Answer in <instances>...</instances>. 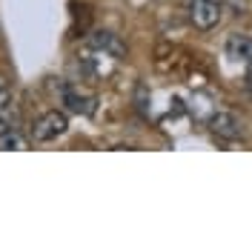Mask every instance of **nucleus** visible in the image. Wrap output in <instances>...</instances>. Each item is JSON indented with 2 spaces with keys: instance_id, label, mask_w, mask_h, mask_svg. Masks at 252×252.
Listing matches in <instances>:
<instances>
[{
  "instance_id": "obj_6",
  "label": "nucleus",
  "mask_w": 252,
  "mask_h": 252,
  "mask_svg": "<svg viewBox=\"0 0 252 252\" xmlns=\"http://www.w3.org/2000/svg\"><path fill=\"white\" fill-rule=\"evenodd\" d=\"M63 100H66V106L72 112H80V115H92L94 112V97H86V94L75 92V89H66Z\"/></svg>"
},
{
  "instance_id": "obj_5",
  "label": "nucleus",
  "mask_w": 252,
  "mask_h": 252,
  "mask_svg": "<svg viewBox=\"0 0 252 252\" xmlns=\"http://www.w3.org/2000/svg\"><path fill=\"white\" fill-rule=\"evenodd\" d=\"M226 55L232 58V61H252V37L247 34H229V40H226Z\"/></svg>"
},
{
  "instance_id": "obj_4",
  "label": "nucleus",
  "mask_w": 252,
  "mask_h": 252,
  "mask_svg": "<svg viewBox=\"0 0 252 252\" xmlns=\"http://www.w3.org/2000/svg\"><path fill=\"white\" fill-rule=\"evenodd\" d=\"M89 43H92V49H97V52H109L112 58H124L126 55V46L118 40V34H112V32H94L92 37H89Z\"/></svg>"
},
{
  "instance_id": "obj_9",
  "label": "nucleus",
  "mask_w": 252,
  "mask_h": 252,
  "mask_svg": "<svg viewBox=\"0 0 252 252\" xmlns=\"http://www.w3.org/2000/svg\"><path fill=\"white\" fill-rule=\"evenodd\" d=\"M6 106H12V86L0 78V109H6Z\"/></svg>"
},
{
  "instance_id": "obj_8",
  "label": "nucleus",
  "mask_w": 252,
  "mask_h": 252,
  "mask_svg": "<svg viewBox=\"0 0 252 252\" xmlns=\"http://www.w3.org/2000/svg\"><path fill=\"white\" fill-rule=\"evenodd\" d=\"M9 129H20V115L15 106L0 109V132H9Z\"/></svg>"
},
{
  "instance_id": "obj_7",
  "label": "nucleus",
  "mask_w": 252,
  "mask_h": 252,
  "mask_svg": "<svg viewBox=\"0 0 252 252\" xmlns=\"http://www.w3.org/2000/svg\"><path fill=\"white\" fill-rule=\"evenodd\" d=\"M0 149H26V141H23L20 129H9V132H0Z\"/></svg>"
},
{
  "instance_id": "obj_3",
  "label": "nucleus",
  "mask_w": 252,
  "mask_h": 252,
  "mask_svg": "<svg viewBox=\"0 0 252 252\" xmlns=\"http://www.w3.org/2000/svg\"><path fill=\"white\" fill-rule=\"evenodd\" d=\"M209 129H212V135H218L220 141H238L244 135L235 112H215L212 121H209Z\"/></svg>"
},
{
  "instance_id": "obj_1",
  "label": "nucleus",
  "mask_w": 252,
  "mask_h": 252,
  "mask_svg": "<svg viewBox=\"0 0 252 252\" xmlns=\"http://www.w3.org/2000/svg\"><path fill=\"white\" fill-rule=\"evenodd\" d=\"M66 129H69V118H66L63 112L52 109V112H46V115H40V118L32 124V141L49 143V141H55V138H61Z\"/></svg>"
},
{
  "instance_id": "obj_2",
  "label": "nucleus",
  "mask_w": 252,
  "mask_h": 252,
  "mask_svg": "<svg viewBox=\"0 0 252 252\" xmlns=\"http://www.w3.org/2000/svg\"><path fill=\"white\" fill-rule=\"evenodd\" d=\"M187 15L189 23L201 32H209L218 26L220 20V6L215 0H187Z\"/></svg>"
},
{
  "instance_id": "obj_10",
  "label": "nucleus",
  "mask_w": 252,
  "mask_h": 252,
  "mask_svg": "<svg viewBox=\"0 0 252 252\" xmlns=\"http://www.w3.org/2000/svg\"><path fill=\"white\" fill-rule=\"evenodd\" d=\"M226 3H229L235 12H244V9H247V0H226Z\"/></svg>"
}]
</instances>
